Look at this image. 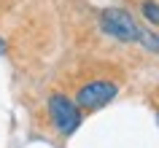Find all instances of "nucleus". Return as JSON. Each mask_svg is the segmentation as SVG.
Here are the masks:
<instances>
[{"label": "nucleus", "mask_w": 159, "mask_h": 148, "mask_svg": "<svg viewBox=\"0 0 159 148\" xmlns=\"http://www.w3.org/2000/svg\"><path fill=\"white\" fill-rule=\"evenodd\" d=\"M138 43H143L148 51H157V54H159V35H154L151 30H146V27H140V38H138Z\"/></svg>", "instance_id": "4"}, {"label": "nucleus", "mask_w": 159, "mask_h": 148, "mask_svg": "<svg viewBox=\"0 0 159 148\" xmlns=\"http://www.w3.org/2000/svg\"><path fill=\"white\" fill-rule=\"evenodd\" d=\"M157 121H159V113H157Z\"/></svg>", "instance_id": "7"}, {"label": "nucleus", "mask_w": 159, "mask_h": 148, "mask_svg": "<svg viewBox=\"0 0 159 148\" xmlns=\"http://www.w3.org/2000/svg\"><path fill=\"white\" fill-rule=\"evenodd\" d=\"M116 92H119L116 83H111V81H89L78 89L75 105H78V110H97V108L108 105L116 97Z\"/></svg>", "instance_id": "3"}, {"label": "nucleus", "mask_w": 159, "mask_h": 148, "mask_svg": "<svg viewBox=\"0 0 159 148\" xmlns=\"http://www.w3.org/2000/svg\"><path fill=\"white\" fill-rule=\"evenodd\" d=\"M100 27L124 43H138V38H140V25L121 8H105L100 14Z\"/></svg>", "instance_id": "2"}, {"label": "nucleus", "mask_w": 159, "mask_h": 148, "mask_svg": "<svg viewBox=\"0 0 159 148\" xmlns=\"http://www.w3.org/2000/svg\"><path fill=\"white\" fill-rule=\"evenodd\" d=\"M49 116H51V124L57 127V132L62 137L73 135L78 129V124H81V110H78V105L67 94H62V92H54L49 97Z\"/></svg>", "instance_id": "1"}, {"label": "nucleus", "mask_w": 159, "mask_h": 148, "mask_svg": "<svg viewBox=\"0 0 159 148\" xmlns=\"http://www.w3.org/2000/svg\"><path fill=\"white\" fill-rule=\"evenodd\" d=\"M143 16L148 19L151 25H159V3L146 0V3H143Z\"/></svg>", "instance_id": "5"}, {"label": "nucleus", "mask_w": 159, "mask_h": 148, "mask_svg": "<svg viewBox=\"0 0 159 148\" xmlns=\"http://www.w3.org/2000/svg\"><path fill=\"white\" fill-rule=\"evenodd\" d=\"M3 51H6V43H3V41H0V54H3Z\"/></svg>", "instance_id": "6"}]
</instances>
